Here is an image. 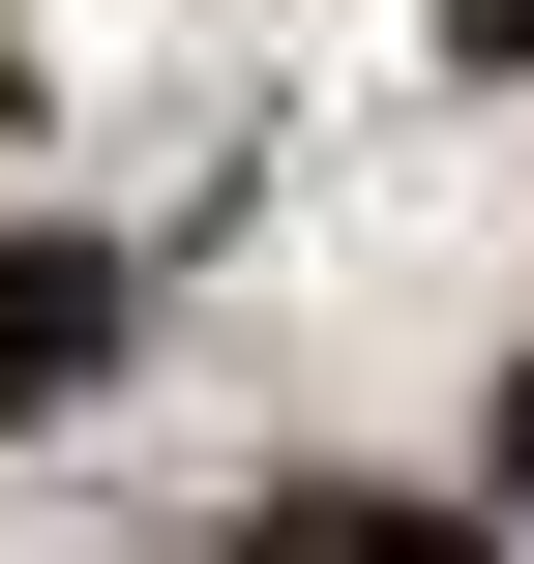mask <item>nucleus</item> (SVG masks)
I'll return each mask as SVG.
<instances>
[{
    "instance_id": "1",
    "label": "nucleus",
    "mask_w": 534,
    "mask_h": 564,
    "mask_svg": "<svg viewBox=\"0 0 534 564\" xmlns=\"http://www.w3.org/2000/svg\"><path fill=\"white\" fill-rule=\"evenodd\" d=\"M119 387V238H0V416Z\"/></svg>"
},
{
    "instance_id": "2",
    "label": "nucleus",
    "mask_w": 534,
    "mask_h": 564,
    "mask_svg": "<svg viewBox=\"0 0 534 564\" xmlns=\"http://www.w3.org/2000/svg\"><path fill=\"white\" fill-rule=\"evenodd\" d=\"M238 564H505V535H476V506H386V476H268Z\"/></svg>"
},
{
    "instance_id": "3",
    "label": "nucleus",
    "mask_w": 534,
    "mask_h": 564,
    "mask_svg": "<svg viewBox=\"0 0 534 564\" xmlns=\"http://www.w3.org/2000/svg\"><path fill=\"white\" fill-rule=\"evenodd\" d=\"M446 59H476V89H534V0H446Z\"/></svg>"
},
{
    "instance_id": "4",
    "label": "nucleus",
    "mask_w": 534,
    "mask_h": 564,
    "mask_svg": "<svg viewBox=\"0 0 534 564\" xmlns=\"http://www.w3.org/2000/svg\"><path fill=\"white\" fill-rule=\"evenodd\" d=\"M505 476H534V357H505Z\"/></svg>"
}]
</instances>
